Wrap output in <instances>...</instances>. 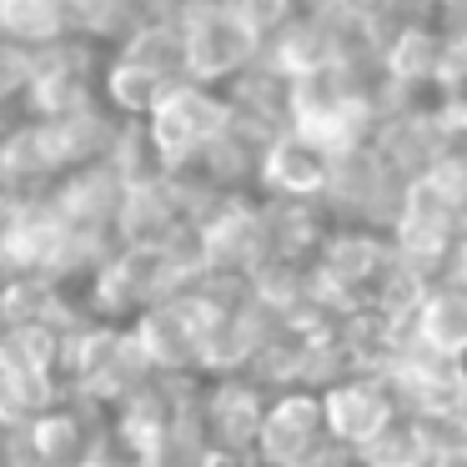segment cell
I'll use <instances>...</instances> for the list:
<instances>
[{"label": "cell", "mask_w": 467, "mask_h": 467, "mask_svg": "<svg viewBox=\"0 0 467 467\" xmlns=\"http://www.w3.org/2000/svg\"><path fill=\"white\" fill-rule=\"evenodd\" d=\"M407 337L442 362H467V286L447 282V276L432 282L407 322Z\"/></svg>", "instance_id": "cell-9"}, {"label": "cell", "mask_w": 467, "mask_h": 467, "mask_svg": "<svg viewBox=\"0 0 467 467\" xmlns=\"http://www.w3.org/2000/svg\"><path fill=\"white\" fill-rule=\"evenodd\" d=\"M26 202H31V192H26V186H21V176H16V171H5V166H0V226L11 222V216L21 212Z\"/></svg>", "instance_id": "cell-15"}, {"label": "cell", "mask_w": 467, "mask_h": 467, "mask_svg": "<svg viewBox=\"0 0 467 467\" xmlns=\"http://www.w3.org/2000/svg\"><path fill=\"white\" fill-rule=\"evenodd\" d=\"M317 447H327L322 387H282V392H272L262 417V437H256V462L302 467Z\"/></svg>", "instance_id": "cell-6"}, {"label": "cell", "mask_w": 467, "mask_h": 467, "mask_svg": "<svg viewBox=\"0 0 467 467\" xmlns=\"http://www.w3.org/2000/svg\"><path fill=\"white\" fill-rule=\"evenodd\" d=\"M322 412H327V442L372 452L397 422H402V397L382 372H347L322 387Z\"/></svg>", "instance_id": "cell-5"}, {"label": "cell", "mask_w": 467, "mask_h": 467, "mask_svg": "<svg viewBox=\"0 0 467 467\" xmlns=\"http://www.w3.org/2000/svg\"><path fill=\"white\" fill-rule=\"evenodd\" d=\"M302 467H362V452H352V447H337V442H327V447H317V452L306 457Z\"/></svg>", "instance_id": "cell-16"}, {"label": "cell", "mask_w": 467, "mask_h": 467, "mask_svg": "<svg viewBox=\"0 0 467 467\" xmlns=\"http://www.w3.org/2000/svg\"><path fill=\"white\" fill-rule=\"evenodd\" d=\"M252 467H266V462H252Z\"/></svg>", "instance_id": "cell-21"}, {"label": "cell", "mask_w": 467, "mask_h": 467, "mask_svg": "<svg viewBox=\"0 0 467 467\" xmlns=\"http://www.w3.org/2000/svg\"><path fill=\"white\" fill-rule=\"evenodd\" d=\"M226 121H232V101H226L222 91L196 86V81H176L171 91L161 96V106L151 111V121H146L166 176L192 171L206 156V146L226 131Z\"/></svg>", "instance_id": "cell-2"}, {"label": "cell", "mask_w": 467, "mask_h": 467, "mask_svg": "<svg viewBox=\"0 0 467 467\" xmlns=\"http://www.w3.org/2000/svg\"><path fill=\"white\" fill-rule=\"evenodd\" d=\"M171 91V81H161L156 71H141L131 61H116L106 71V101L126 116V121H151V111L161 106V96Z\"/></svg>", "instance_id": "cell-12"}, {"label": "cell", "mask_w": 467, "mask_h": 467, "mask_svg": "<svg viewBox=\"0 0 467 467\" xmlns=\"http://www.w3.org/2000/svg\"><path fill=\"white\" fill-rule=\"evenodd\" d=\"M407 182L387 166V156L377 146L347 151L332 161V182H327L322 212L332 216V226H372V232H392L397 212H402Z\"/></svg>", "instance_id": "cell-3"}, {"label": "cell", "mask_w": 467, "mask_h": 467, "mask_svg": "<svg viewBox=\"0 0 467 467\" xmlns=\"http://www.w3.org/2000/svg\"><path fill=\"white\" fill-rule=\"evenodd\" d=\"M21 262H16V252H11V242H5V232H0V292H5V286L11 282H21Z\"/></svg>", "instance_id": "cell-18"}, {"label": "cell", "mask_w": 467, "mask_h": 467, "mask_svg": "<svg viewBox=\"0 0 467 467\" xmlns=\"http://www.w3.org/2000/svg\"><path fill=\"white\" fill-rule=\"evenodd\" d=\"M121 61L141 66V71H156L161 81H186V31L176 16H156V21H146L141 31L126 36L121 46Z\"/></svg>", "instance_id": "cell-10"}, {"label": "cell", "mask_w": 467, "mask_h": 467, "mask_svg": "<svg viewBox=\"0 0 467 467\" xmlns=\"http://www.w3.org/2000/svg\"><path fill=\"white\" fill-rule=\"evenodd\" d=\"M196 252H202L206 276H216V282H252L256 266L272 262L262 196H222L196 222Z\"/></svg>", "instance_id": "cell-4"}, {"label": "cell", "mask_w": 467, "mask_h": 467, "mask_svg": "<svg viewBox=\"0 0 467 467\" xmlns=\"http://www.w3.org/2000/svg\"><path fill=\"white\" fill-rule=\"evenodd\" d=\"M447 282L467 286V232L457 236V246H452V266H447Z\"/></svg>", "instance_id": "cell-19"}, {"label": "cell", "mask_w": 467, "mask_h": 467, "mask_svg": "<svg viewBox=\"0 0 467 467\" xmlns=\"http://www.w3.org/2000/svg\"><path fill=\"white\" fill-rule=\"evenodd\" d=\"M31 86H36V51H26V46H0V106L16 101Z\"/></svg>", "instance_id": "cell-14"}, {"label": "cell", "mask_w": 467, "mask_h": 467, "mask_svg": "<svg viewBox=\"0 0 467 467\" xmlns=\"http://www.w3.org/2000/svg\"><path fill=\"white\" fill-rule=\"evenodd\" d=\"M186 31V81L196 86H236L256 61H262L266 41L236 16L232 0H192L186 11H176Z\"/></svg>", "instance_id": "cell-1"}, {"label": "cell", "mask_w": 467, "mask_h": 467, "mask_svg": "<svg viewBox=\"0 0 467 467\" xmlns=\"http://www.w3.org/2000/svg\"><path fill=\"white\" fill-rule=\"evenodd\" d=\"M76 467H121V462H116V457H111V452H106V447H101V452L81 457V462H76Z\"/></svg>", "instance_id": "cell-20"}, {"label": "cell", "mask_w": 467, "mask_h": 467, "mask_svg": "<svg viewBox=\"0 0 467 467\" xmlns=\"http://www.w3.org/2000/svg\"><path fill=\"white\" fill-rule=\"evenodd\" d=\"M272 402V387L256 377H222V382H202V412L206 432L216 447H232L242 457H256V437H262V417Z\"/></svg>", "instance_id": "cell-8"}, {"label": "cell", "mask_w": 467, "mask_h": 467, "mask_svg": "<svg viewBox=\"0 0 467 467\" xmlns=\"http://www.w3.org/2000/svg\"><path fill=\"white\" fill-rule=\"evenodd\" d=\"M61 296L66 286L46 282V276H21L0 292V327H51Z\"/></svg>", "instance_id": "cell-13"}, {"label": "cell", "mask_w": 467, "mask_h": 467, "mask_svg": "<svg viewBox=\"0 0 467 467\" xmlns=\"http://www.w3.org/2000/svg\"><path fill=\"white\" fill-rule=\"evenodd\" d=\"M256 457H242V452H232V447H206L202 457H196V467H252Z\"/></svg>", "instance_id": "cell-17"}, {"label": "cell", "mask_w": 467, "mask_h": 467, "mask_svg": "<svg viewBox=\"0 0 467 467\" xmlns=\"http://www.w3.org/2000/svg\"><path fill=\"white\" fill-rule=\"evenodd\" d=\"M327 182H332V156L317 141H306L302 131H282L256 166V196H266V202L322 206Z\"/></svg>", "instance_id": "cell-7"}, {"label": "cell", "mask_w": 467, "mask_h": 467, "mask_svg": "<svg viewBox=\"0 0 467 467\" xmlns=\"http://www.w3.org/2000/svg\"><path fill=\"white\" fill-rule=\"evenodd\" d=\"M0 31L16 46H31V51L61 46L66 0H0Z\"/></svg>", "instance_id": "cell-11"}]
</instances>
